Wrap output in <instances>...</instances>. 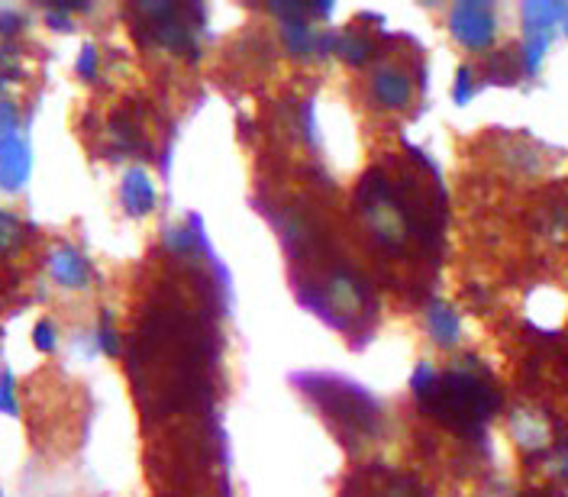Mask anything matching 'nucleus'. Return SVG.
Segmentation results:
<instances>
[{"label":"nucleus","mask_w":568,"mask_h":497,"mask_svg":"<svg viewBox=\"0 0 568 497\" xmlns=\"http://www.w3.org/2000/svg\"><path fill=\"white\" fill-rule=\"evenodd\" d=\"M358 213L365 230L385 248H404L424 226L410 197L385 172H368L358 184Z\"/></svg>","instance_id":"3"},{"label":"nucleus","mask_w":568,"mask_h":497,"mask_svg":"<svg viewBox=\"0 0 568 497\" xmlns=\"http://www.w3.org/2000/svg\"><path fill=\"white\" fill-rule=\"evenodd\" d=\"M436 378H439V368L433 362H426V358L417 362V368L410 375V394H414L417 404H424L426 397H429V390L436 388Z\"/></svg>","instance_id":"18"},{"label":"nucleus","mask_w":568,"mask_h":497,"mask_svg":"<svg viewBox=\"0 0 568 497\" xmlns=\"http://www.w3.org/2000/svg\"><path fill=\"white\" fill-rule=\"evenodd\" d=\"M562 33L568 36V13H566V23H562Z\"/></svg>","instance_id":"26"},{"label":"nucleus","mask_w":568,"mask_h":497,"mask_svg":"<svg viewBox=\"0 0 568 497\" xmlns=\"http://www.w3.org/2000/svg\"><path fill=\"white\" fill-rule=\"evenodd\" d=\"M0 410H3V414H13V417H17V410H20V404H17V385H13L10 372H7L3 382H0Z\"/></svg>","instance_id":"24"},{"label":"nucleus","mask_w":568,"mask_h":497,"mask_svg":"<svg viewBox=\"0 0 568 497\" xmlns=\"http://www.w3.org/2000/svg\"><path fill=\"white\" fill-rule=\"evenodd\" d=\"M33 346L39 353H55V346H59V326H55V320L52 317H42L36 323L33 329Z\"/></svg>","instance_id":"21"},{"label":"nucleus","mask_w":568,"mask_h":497,"mask_svg":"<svg viewBox=\"0 0 568 497\" xmlns=\"http://www.w3.org/2000/svg\"><path fill=\"white\" fill-rule=\"evenodd\" d=\"M23 27H27L23 10H17V7H3V10H0V39H3V42L17 39V36L23 33Z\"/></svg>","instance_id":"22"},{"label":"nucleus","mask_w":568,"mask_h":497,"mask_svg":"<svg viewBox=\"0 0 568 497\" xmlns=\"http://www.w3.org/2000/svg\"><path fill=\"white\" fill-rule=\"evenodd\" d=\"M424 326L429 343L439 346V349H456L462 343V333H465V323H462L459 311L449 301H439V297L426 304Z\"/></svg>","instance_id":"12"},{"label":"nucleus","mask_w":568,"mask_h":497,"mask_svg":"<svg viewBox=\"0 0 568 497\" xmlns=\"http://www.w3.org/2000/svg\"><path fill=\"white\" fill-rule=\"evenodd\" d=\"M45 23H49V27H55L59 33H69L71 27H74V23H71V10H65V7L49 10V13H45Z\"/></svg>","instance_id":"25"},{"label":"nucleus","mask_w":568,"mask_h":497,"mask_svg":"<svg viewBox=\"0 0 568 497\" xmlns=\"http://www.w3.org/2000/svg\"><path fill=\"white\" fill-rule=\"evenodd\" d=\"M45 272H49V278L59 291H69V294H84V291H91V282H94L91 258L84 255V248H78L74 243H55L49 248Z\"/></svg>","instance_id":"9"},{"label":"nucleus","mask_w":568,"mask_h":497,"mask_svg":"<svg viewBox=\"0 0 568 497\" xmlns=\"http://www.w3.org/2000/svg\"><path fill=\"white\" fill-rule=\"evenodd\" d=\"M142 27L152 42L169 55L197 59L201 55V30H204V7L197 3H169V0H145L136 7Z\"/></svg>","instance_id":"5"},{"label":"nucleus","mask_w":568,"mask_h":497,"mask_svg":"<svg viewBox=\"0 0 568 497\" xmlns=\"http://www.w3.org/2000/svg\"><path fill=\"white\" fill-rule=\"evenodd\" d=\"M520 74H524L520 49H500V52H491V59L485 62V78L495 84H517Z\"/></svg>","instance_id":"15"},{"label":"nucleus","mask_w":568,"mask_h":497,"mask_svg":"<svg viewBox=\"0 0 568 497\" xmlns=\"http://www.w3.org/2000/svg\"><path fill=\"white\" fill-rule=\"evenodd\" d=\"M27 246V226L13 211H0V255L10 258Z\"/></svg>","instance_id":"17"},{"label":"nucleus","mask_w":568,"mask_h":497,"mask_svg":"<svg viewBox=\"0 0 568 497\" xmlns=\"http://www.w3.org/2000/svg\"><path fill=\"white\" fill-rule=\"evenodd\" d=\"M378 55V45L375 39L362 30H346V33H336V59H343L349 69H362L368 65L372 59Z\"/></svg>","instance_id":"14"},{"label":"nucleus","mask_w":568,"mask_h":497,"mask_svg":"<svg viewBox=\"0 0 568 497\" xmlns=\"http://www.w3.org/2000/svg\"><path fill=\"white\" fill-rule=\"evenodd\" d=\"M420 407L446 426L471 429L495 417L500 407V394L475 358H459V365H453L449 372H439L436 388L429 390V397Z\"/></svg>","instance_id":"1"},{"label":"nucleus","mask_w":568,"mask_h":497,"mask_svg":"<svg viewBox=\"0 0 568 497\" xmlns=\"http://www.w3.org/2000/svg\"><path fill=\"white\" fill-rule=\"evenodd\" d=\"M268 13L278 17V39L287 59L301 65L336 59V30L314 20V3H268Z\"/></svg>","instance_id":"6"},{"label":"nucleus","mask_w":568,"mask_h":497,"mask_svg":"<svg viewBox=\"0 0 568 497\" xmlns=\"http://www.w3.org/2000/svg\"><path fill=\"white\" fill-rule=\"evenodd\" d=\"M33 175V149L30 140L17 130L0 136V191L20 194Z\"/></svg>","instance_id":"10"},{"label":"nucleus","mask_w":568,"mask_h":497,"mask_svg":"<svg viewBox=\"0 0 568 497\" xmlns=\"http://www.w3.org/2000/svg\"><path fill=\"white\" fill-rule=\"evenodd\" d=\"M297 385H304L301 390L317 404L323 417L333 420V429L339 436L355 439V443H372L378 436L382 407L365 388L343 378H329V375H307V378H297Z\"/></svg>","instance_id":"2"},{"label":"nucleus","mask_w":568,"mask_h":497,"mask_svg":"<svg viewBox=\"0 0 568 497\" xmlns=\"http://www.w3.org/2000/svg\"><path fill=\"white\" fill-rule=\"evenodd\" d=\"M301 301L317 317L339 329H349L355 320H362L365 311H372V294L353 265H333L320 278H311L307 294H301Z\"/></svg>","instance_id":"4"},{"label":"nucleus","mask_w":568,"mask_h":497,"mask_svg":"<svg viewBox=\"0 0 568 497\" xmlns=\"http://www.w3.org/2000/svg\"><path fill=\"white\" fill-rule=\"evenodd\" d=\"M478 91V78H475V69L471 65H459L456 71V81H453V104L456 106H468L471 98Z\"/></svg>","instance_id":"20"},{"label":"nucleus","mask_w":568,"mask_h":497,"mask_svg":"<svg viewBox=\"0 0 568 497\" xmlns=\"http://www.w3.org/2000/svg\"><path fill=\"white\" fill-rule=\"evenodd\" d=\"M446 30L459 49L471 52V55H488L497 45V36H500L495 3H485V0L453 3L446 13Z\"/></svg>","instance_id":"7"},{"label":"nucleus","mask_w":568,"mask_h":497,"mask_svg":"<svg viewBox=\"0 0 568 497\" xmlns=\"http://www.w3.org/2000/svg\"><path fill=\"white\" fill-rule=\"evenodd\" d=\"M568 3L559 0H530L520 7V20H524V33H546L556 36V30L566 23Z\"/></svg>","instance_id":"13"},{"label":"nucleus","mask_w":568,"mask_h":497,"mask_svg":"<svg viewBox=\"0 0 568 497\" xmlns=\"http://www.w3.org/2000/svg\"><path fill=\"white\" fill-rule=\"evenodd\" d=\"M98 346L104 355H120V336H116V326H113L110 314H104L98 323Z\"/></svg>","instance_id":"23"},{"label":"nucleus","mask_w":568,"mask_h":497,"mask_svg":"<svg viewBox=\"0 0 568 497\" xmlns=\"http://www.w3.org/2000/svg\"><path fill=\"white\" fill-rule=\"evenodd\" d=\"M74 74L81 78V81H98L101 78V49L94 45V42H84L81 45V52H78V59H74Z\"/></svg>","instance_id":"19"},{"label":"nucleus","mask_w":568,"mask_h":497,"mask_svg":"<svg viewBox=\"0 0 568 497\" xmlns=\"http://www.w3.org/2000/svg\"><path fill=\"white\" fill-rule=\"evenodd\" d=\"M116 201L123 213L130 220H145L152 216L159 207V187H155V178L149 175V169L142 165H130L123 178H120V187H116Z\"/></svg>","instance_id":"11"},{"label":"nucleus","mask_w":568,"mask_h":497,"mask_svg":"<svg viewBox=\"0 0 568 497\" xmlns=\"http://www.w3.org/2000/svg\"><path fill=\"white\" fill-rule=\"evenodd\" d=\"M514 436H517V443L520 446H527V449H539V446H546V424H542V417L539 414H530V410H514Z\"/></svg>","instance_id":"16"},{"label":"nucleus","mask_w":568,"mask_h":497,"mask_svg":"<svg viewBox=\"0 0 568 497\" xmlns=\"http://www.w3.org/2000/svg\"><path fill=\"white\" fill-rule=\"evenodd\" d=\"M365 98L382 113H404L417 98L414 71L397 59H385L365 78Z\"/></svg>","instance_id":"8"}]
</instances>
